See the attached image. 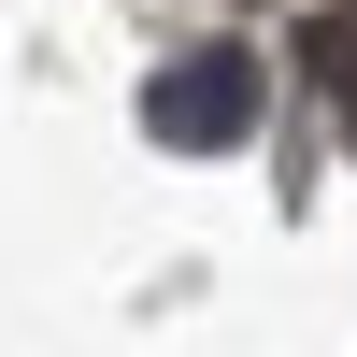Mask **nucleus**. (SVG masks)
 Segmentation results:
<instances>
[{"label": "nucleus", "mask_w": 357, "mask_h": 357, "mask_svg": "<svg viewBox=\"0 0 357 357\" xmlns=\"http://www.w3.org/2000/svg\"><path fill=\"white\" fill-rule=\"evenodd\" d=\"M329 72H343V143H357V43H329Z\"/></svg>", "instance_id": "obj_2"}, {"label": "nucleus", "mask_w": 357, "mask_h": 357, "mask_svg": "<svg viewBox=\"0 0 357 357\" xmlns=\"http://www.w3.org/2000/svg\"><path fill=\"white\" fill-rule=\"evenodd\" d=\"M143 129H158L172 158H229V143L257 129V57H243V43L172 57V72H158V100H143Z\"/></svg>", "instance_id": "obj_1"}]
</instances>
